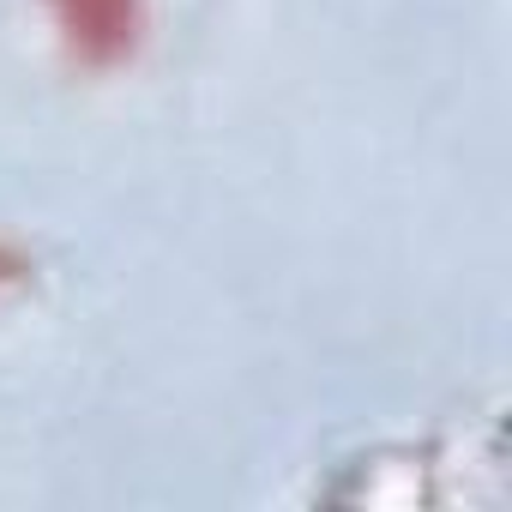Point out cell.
I'll return each mask as SVG.
<instances>
[{"instance_id": "obj_1", "label": "cell", "mask_w": 512, "mask_h": 512, "mask_svg": "<svg viewBox=\"0 0 512 512\" xmlns=\"http://www.w3.org/2000/svg\"><path fill=\"white\" fill-rule=\"evenodd\" d=\"M43 25L73 73L115 79L157 43V0H37Z\"/></svg>"}]
</instances>
